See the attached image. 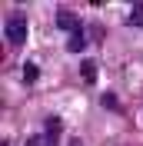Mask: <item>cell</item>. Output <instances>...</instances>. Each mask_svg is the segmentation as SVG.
<instances>
[{
	"label": "cell",
	"instance_id": "6da1fadb",
	"mask_svg": "<svg viewBox=\"0 0 143 146\" xmlns=\"http://www.w3.org/2000/svg\"><path fill=\"white\" fill-rule=\"evenodd\" d=\"M3 36H7L13 46H20L23 40H27V17H23V13L7 17V23H3Z\"/></svg>",
	"mask_w": 143,
	"mask_h": 146
},
{
	"label": "cell",
	"instance_id": "7a4b0ae2",
	"mask_svg": "<svg viewBox=\"0 0 143 146\" xmlns=\"http://www.w3.org/2000/svg\"><path fill=\"white\" fill-rule=\"evenodd\" d=\"M57 27L67 30L70 36H83V23L77 13H70V10H57Z\"/></svg>",
	"mask_w": 143,
	"mask_h": 146
},
{
	"label": "cell",
	"instance_id": "3957f363",
	"mask_svg": "<svg viewBox=\"0 0 143 146\" xmlns=\"http://www.w3.org/2000/svg\"><path fill=\"white\" fill-rule=\"evenodd\" d=\"M80 76L87 83H97V63H93V60H83L80 63Z\"/></svg>",
	"mask_w": 143,
	"mask_h": 146
},
{
	"label": "cell",
	"instance_id": "277c9868",
	"mask_svg": "<svg viewBox=\"0 0 143 146\" xmlns=\"http://www.w3.org/2000/svg\"><path fill=\"white\" fill-rule=\"evenodd\" d=\"M23 146H57V139H53V136H47V133H33V136H30Z\"/></svg>",
	"mask_w": 143,
	"mask_h": 146
},
{
	"label": "cell",
	"instance_id": "5b68a950",
	"mask_svg": "<svg viewBox=\"0 0 143 146\" xmlns=\"http://www.w3.org/2000/svg\"><path fill=\"white\" fill-rule=\"evenodd\" d=\"M126 23H130V27H143V3H136V7L126 13Z\"/></svg>",
	"mask_w": 143,
	"mask_h": 146
},
{
	"label": "cell",
	"instance_id": "8992f818",
	"mask_svg": "<svg viewBox=\"0 0 143 146\" xmlns=\"http://www.w3.org/2000/svg\"><path fill=\"white\" fill-rule=\"evenodd\" d=\"M83 46H87L83 36H70V40H67V50H70V53H83Z\"/></svg>",
	"mask_w": 143,
	"mask_h": 146
},
{
	"label": "cell",
	"instance_id": "52a82bcc",
	"mask_svg": "<svg viewBox=\"0 0 143 146\" xmlns=\"http://www.w3.org/2000/svg\"><path fill=\"white\" fill-rule=\"evenodd\" d=\"M60 129H63V123H60V119H57V116H50V119H47V136H60Z\"/></svg>",
	"mask_w": 143,
	"mask_h": 146
},
{
	"label": "cell",
	"instance_id": "ba28073f",
	"mask_svg": "<svg viewBox=\"0 0 143 146\" xmlns=\"http://www.w3.org/2000/svg\"><path fill=\"white\" fill-rule=\"evenodd\" d=\"M37 76H40V66H37V63H27V66H23V80H27V83H33Z\"/></svg>",
	"mask_w": 143,
	"mask_h": 146
},
{
	"label": "cell",
	"instance_id": "9c48e42d",
	"mask_svg": "<svg viewBox=\"0 0 143 146\" xmlns=\"http://www.w3.org/2000/svg\"><path fill=\"white\" fill-rule=\"evenodd\" d=\"M103 106H107V110H116L120 103H116V96H113V93H103Z\"/></svg>",
	"mask_w": 143,
	"mask_h": 146
}]
</instances>
